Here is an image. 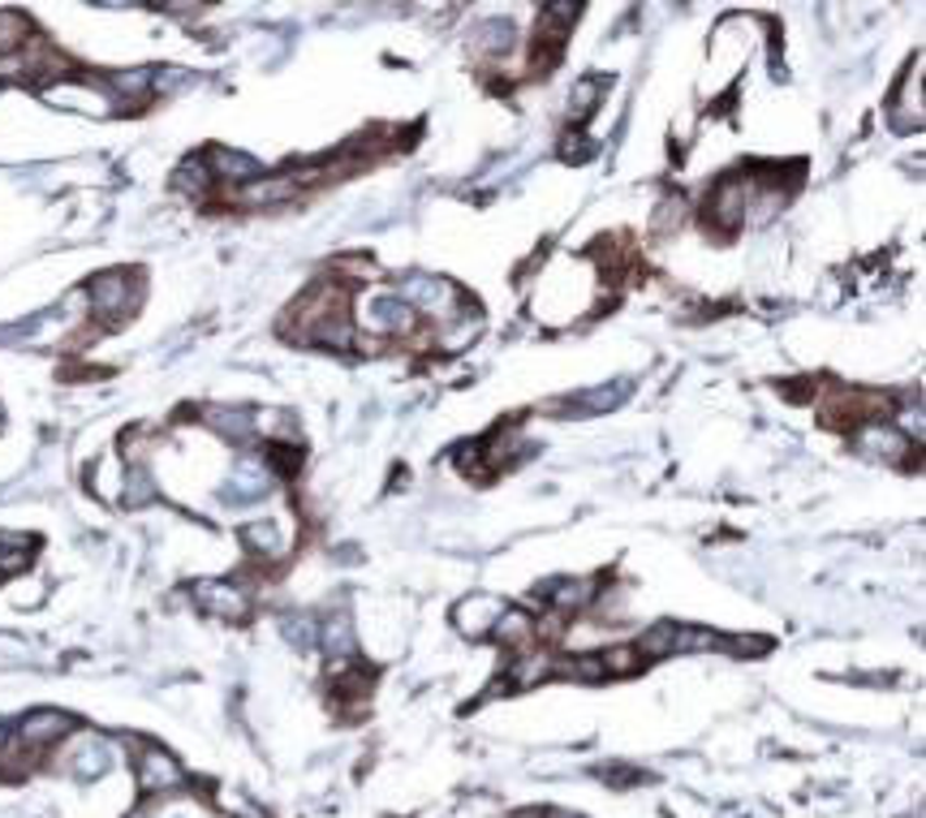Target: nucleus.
I'll use <instances>...</instances> for the list:
<instances>
[{"label": "nucleus", "instance_id": "0eeeda50", "mask_svg": "<svg viewBox=\"0 0 926 818\" xmlns=\"http://www.w3.org/2000/svg\"><path fill=\"white\" fill-rule=\"evenodd\" d=\"M208 168H212V177L233 181V186H246V181L259 177V164L250 155H241V151H229V147H212V164Z\"/></svg>", "mask_w": 926, "mask_h": 818}, {"label": "nucleus", "instance_id": "f03ea898", "mask_svg": "<svg viewBox=\"0 0 926 818\" xmlns=\"http://www.w3.org/2000/svg\"><path fill=\"white\" fill-rule=\"evenodd\" d=\"M138 784H142V793H168V789H177L182 784L177 758L168 750H155V745L138 750Z\"/></svg>", "mask_w": 926, "mask_h": 818}, {"label": "nucleus", "instance_id": "9d476101", "mask_svg": "<svg viewBox=\"0 0 926 818\" xmlns=\"http://www.w3.org/2000/svg\"><path fill=\"white\" fill-rule=\"evenodd\" d=\"M267 469L259 466V462H241V466L233 469V478H229V491L233 495H263L267 491Z\"/></svg>", "mask_w": 926, "mask_h": 818}, {"label": "nucleus", "instance_id": "ddd939ff", "mask_svg": "<svg viewBox=\"0 0 926 818\" xmlns=\"http://www.w3.org/2000/svg\"><path fill=\"white\" fill-rule=\"evenodd\" d=\"M599 91H603V83L599 78H586L578 83V96H574V104H570V117L574 121H586L595 109H599Z\"/></svg>", "mask_w": 926, "mask_h": 818}, {"label": "nucleus", "instance_id": "f257e3e1", "mask_svg": "<svg viewBox=\"0 0 926 818\" xmlns=\"http://www.w3.org/2000/svg\"><path fill=\"white\" fill-rule=\"evenodd\" d=\"M87 306H91V315L104 324V328H113V324H125L134 311H138V285L125 276V272H104V276H96L91 285H87Z\"/></svg>", "mask_w": 926, "mask_h": 818}, {"label": "nucleus", "instance_id": "20e7f679", "mask_svg": "<svg viewBox=\"0 0 926 818\" xmlns=\"http://www.w3.org/2000/svg\"><path fill=\"white\" fill-rule=\"evenodd\" d=\"M504 616V603L491 599V594H474L458 607V629L470 633V638H487L496 629V620Z\"/></svg>", "mask_w": 926, "mask_h": 818}, {"label": "nucleus", "instance_id": "423d86ee", "mask_svg": "<svg viewBox=\"0 0 926 818\" xmlns=\"http://www.w3.org/2000/svg\"><path fill=\"white\" fill-rule=\"evenodd\" d=\"M195 599L208 607V612H216V616H246V594L237 590L233 582H199L195 586Z\"/></svg>", "mask_w": 926, "mask_h": 818}, {"label": "nucleus", "instance_id": "4468645a", "mask_svg": "<svg viewBox=\"0 0 926 818\" xmlns=\"http://www.w3.org/2000/svg\"><path fill=\"white\" fill-rule=\"evenodd\" d=\"M543 818H581V815H570V810H548Z\"/></svg>", "mask_w": 926, "mask_h": 818}, {"label": "nucleus", "instance_id": "f8f14e48", "mask_svg": "<svg viewBox=\"0 0 926 818\" xmlns=\"http://www.w3.org/2000/svg\"><path fill=\"white\" fill-rule=\"evenodd\" d=\"M212 186V168L203 160H186L182 173H177V190H190V194H208Z\"/></svg>", "mask_w": 926, "mask_h": 818}, {"label": "nucleus", "instance_id": "39448f33", "mask_svg": "<svg viewBox=\"0 0 926 818\" xmlns=\"http://www.w3.org/2000/svg\"><path fill=\"white\" fill-rule=\"evenodd\" d=\"M293 190H298V177H254V181L237 186V199L246 207H272L280 199H293Z\"/></svg>", "mask_w": 926, "mask_h": 818}, {"label": "nucleus", "instance_id": "1a4fd4ad", "mask_svg": "<svg viewBox=\"0 0 926 818\" xmlns=\"http://www.w3.org/2000/svg\"><path fill=\"white\" fill-rule=\"evenodd\" d=\"M241 539H246V548H250V552H259V556H280V552H285L280 530H276L272 521H254V526H246V530H241Z\"/></svg>", "mask_w": 926, "mask_h": 818}, {"label": "nucleus", "instance_id": "7ed1b4c3", "mask_svg": "<svg viewBox=\"0 0 926 818\" xmlns=\"http://www.w3.org/2000/svg\"><path fill=\"white\" fill-rule=\"evenodd\" d=\"M70 728H74V719H70L65 710H35V715H26V719L17 723V741L30 745V750H39V745L61 741Z\"/></svg>", "mask_w": 926, "mask_h": 818}, {"label": "nucleus", "instance_id": "9b49d317", "mask_svg": "<svg viewBox=\"0 0 926 818\" xmlns=\"http://www.w3.org/2000/svg\"><path fill=\"white\" fill-rule=\"evenodd\" d=\"M30 39V22L22 13H0V56L17 52Z\"/></svg>", "mask_w": 926, "mask_h": 818}, {"label": "nucleus", "instance_id": "6e6552de", "mask_svg": "<svg viewBox=\"0 0 926 818\" xmlns=\"http://www.w3.org/2000/svg\"><path fill=\"white\" fill-rule=\"evenodd\" d=\"M208 423L229 440H246L254 427V414L250 410H208Z\"/></svg>", "mask_w": 926, "mask_h": 818}]
</instances>
